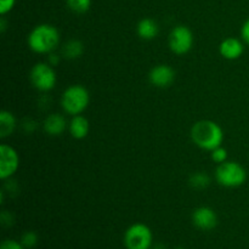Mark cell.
Wrapping results in <instances>:
<instances>
[{"label":"cell","instance_id":"ffe728a7","mask_svg":"<svg viewBox=\"0 0 249 249\" xmlns=\"http://www.w3.org/2000/svg\"><path fill=\"white\" fill-rule=\"evenodd\" d=\"M211 158L213 162L221 164V163L228 160V151H226V148H224L223 146H219V147L211 151Z\"/></svg>","mask_w":249,"mask_h":249},{"label":"cell","instance_id":"3957f363","mask_svg":"<svg viewBox=\"0 0 249 249\" xmlns=\"http://www.w3.org/2000/svg\"><path fill=\"white\" fill-rule=\"evenodd\" d=\"M90 104V94L83 85H71L63 91L61 97V106L65 113L70 116L82 114Z\"/></svg>","mask_w":249,"mask_h":249},{"label":"cell","instance_id":"6da1fadb","mask_svg":"<svg viewBox=\"0 0 249 249\" xmlns=\"http://www.w3.org/2000/svg\"><path fill=\"white\" fill-rule=\"evenodd\" d=\"M190 135L197 147L209 152L223 145L224 141V131L221 126L209 119L196 122L192 125Z\"/></svg>","mask_w":249,"mask_h":249},{"label":"cell","instance_id":"cb8c5ba5","mask_svg":"<svg viewBox=\"0 0 249 249\" xmlns=\"http://www.w3.org/2000/svg\"><path fill=\"white\" fill-rule=\"evenodd\" d=\"M58 62H60V56L56 55L55 53H49V57H48V63H49V65H51V66H53V67H55L56 65H58Z\"/></svg>","mask_w":249,"mask_h":249},{"label":"cell","instance_id":"5bb4252c","mask_svg":"<svg viewBox=\"0 0 249 249\" xmlns=\"http://www.w3.org/2000/svg\"><path fill=\"white\" fill-rule=\"evenodd\" d=\"M139 36L143 40H152L160 33V27L157 22L152 18H142L136 27Z\"/></svg>","mask_w":249,"mask_h":249},{"label":"cell","instance_id":"d4e9b609","mask_svg":"<svg viewBox=\"0 0 249 249\" xmlns=\"http://www.w3.org/2000/svg\"><path fill=\"white\" fill-rule=\"evenodd\" d=\"M1 223H2V225H5V226H10V225H12V220H14V219H12V216H11V214H9V213H2L1 214Z\"/></svg>","mask_w":249,"mask_h":249},{"label":"cell","instance_id":"ac0fdd59","mask_svg":"<svg viewBox=\"0 0 249 249\" xmlns=\"http://www.w3.org/2000/svg\"><path fill=\"white\" fill-rule=\"evenodd\" d=\"M66 2L68 9L75 14H85L91 6V0H66Z\"/></svg>","mask_w":249,"mask_h":249},{"label":"cell","instance_id":"5b68a950","mask_svg":"<svg viewBox=\"0 0 249 249\" xmlns=\"http://www.w3.org/2000/svg\"><path fill=\"white\" fill-rule=\"evenodd\" d=\"M124 246L126 249H151L153 246L152 231L142 223L133 224L124 233Z\"/></svg>","mask_w":249,"mask_h":249},{"label":"cell","instance_id":"9c48e42d","mask_svg":"<svg viewBox=\"0 0 249 249\" xmlns=\"http://www.w3.org/2000/svg\"><path fill=\"white\" fill-rule=\"evenodd\" d=\"M148 80L153 87L164 89L174 83L175 71L168 65H157L150 71Z\"/></svg>","mask_w":249,"mask_h":249},{"label":"cell","instance_id":"30bf717a","mask_svg":"<svg viewBox=\"0 0 249 249\" xmlns=\"http://www.w3.org/2000/svg\"><path fill=\"white\" fill-rule=\"evenodd\" d=\"M192 223L199 230H213L218 224V215L211 207H199L192 213Z\"/></svg>","mask_w":249,"mask_h":249},{"label":"cell","instance_id":"44dd1931","mask_svg":"<svg viewBox=\"0 0 249 249\" xmlns=\"http://www.w3.org/2000/svg\"><path fill=\"white\" fill-rule=\"evenodd\" d=\"M16 0H0V15L5 16L14 9Z\"/></svg>","mask_w":249,"mask_h":249},{"label":"cell","instance_id":"ba28073f","mask_svg":"<svg viewBox=\"0 0 249 249\" xmlns=\"http://www.w3.org/2000/svg\"><path fill=\"white\" fill-rule=\"evenodd\" d=\"M19 168L18 152L10 145L0 146V179L11 178Z\"/></svg>","mask_w":249,"mask_h":249},{"label":"cell","instance_id":"7a4b0ae2","mask_svg":"<svg viewBox=\"0 0 249 249\" xmlns=\"http://www.w3.org/2000/svg\"><path fill=\"white\" fill-rule=\"evenodd\" d=\"M27 43L33 53L49 55L53 53L60 44V32L53 24H38L28 34Z\"/></svg>","mask_w":249,"mask_h":249},{"label":"cell","instance_id":"603a6c76","mask_svg":"<svg viewBox=\"0 0 249 249\" xmlns=\"http://www.w3.org/2000/svg\"><path fill=\"white\" fill-rule=\"evenodd\" d=\"M241 38H242L243 43L249 46V17L241 27Z\"/></svg>","mask_w":249,"mask_h":249},{"label":"cell","instance_id":"8992f818","mask_svg":"<svg viewBox=\"0 0 249 249\" xmlns=\"http://www.w3.org/2000/svg\"><path fill=\"white\" fill-rule=\"evenodd\" d=\"M29 79L36 90L46 92L55 88L57 75L53 66L49 65L48 62H38L32 67Z\"/></svg>","mask_w":249,"mask_h":249},{"label":"cell","instance_id":"52a82bcc","mask_svg":"<svg viewBox=\"0 0 249 249\" xmlns=\"http://www.w3.org/2000/svg\"><path fill=\"white\" fill-rule=\"evenodd\" d=\"M194 33L191 29L182 24L174 27L170 31L169 38H168L170 50L175 55H185L189 53L194 46Z\"/></svg>","mask_w":249,"mask_h":249},{"label":"cell","instance_id":"7c38bea8","mask_svg":"<svg viewBox=\"0 0 249 249\" xmlns=\"http://www.w3.org/2000/svg\"><path fill=\"white\" fill-rule=\"evenodd\" d=\"M68 128V123L62 114L53 113L45 118L43 123V129L48 135L58 136L65 133Z\"/></svg>","mask_w":249,"mask_h":249},{"label":"cell","instance_id":"277c9868","mask_svg":"<svg viewBox=\"0 0 249 249\" xmlns=\"http://www.w3.org/2000/svg\"><path fill=\"white\" fill-rule=\"evenodd\" d=\"M215 179L220 186L228 189L242 186L247 180V170L242 164L232 160H226L218 165L215 170Z\"/></svg>","mask_w":249,"mask_h":249},{"label":"cell","instance_id":"484cf974","mask_svg":"<svg viewBox=\"0 0 249 249\" xmlns=\"http://www.w3.org/2000/svg\"><path fill=\"white\" fill-rule=\"evenodd\" d=\"M151 249H167V248H165V246L162 245V243H157V245L152 246V248Z\"/></svg>","mask_w":249,"mask_h":249},{"label":"cell","instance_id":"8fae6325","mask_svg":"<svg viewBox=\"0 0 249 249\" xmlns=\"http://www.w3.org/2000/svg\"><path fill=\"white\" fill-rule=\"evenodd\" d=\"M219 53L226 60H237L245 53V43L243 40L233 36H229V38L224 39L219 45Z\"/></svg>","mask_w":249,"mask_h":249},{"label":"cell","instance_id":"7402d4cb","mask_svg":"<svg viewBox=\"0 0 249 249\" xmlns=\"http://www.w3.org/2000/svg\"><path fill=\"white\" fill-rule=\"evenodd\" d=\"M0 249H26L21 242L16 240H5L0 245Z\"/></svg>","mask_w":249,"mask_h":249},{"label":"cell","instance_id":"4fadbf2b","mask_svg":"<svg viewBox=\"0 0 249 249\" xmlns=\"http://www.w3.org/2000/svg\"><path fill=\"white\" fill-rule=\"evenodd\" d=\"M68 130H70L72 138L77 139V140L85 139L90 130L89 121L84 116H82V114L73 116L72 119L70 121V124H68Z\"/></svg>","mask_w":249,"mask_h":249},{"label":"cell","instance_id":"d6986e66","mask_svg":"<svg viewBox=\"0 0 249 249\" xmlns=\"http://www.w3.org/2000/svg\"><path fill=\"white\" fill-rule=\"evenodd\" d=\"M38 235L34 231H26L21 237V243L24 248H34L38 243Z\"/></svg>","mask_w":249,"mask_h":249},{"label":"cell","instance_id":"4316f807","mask_svg":"<svg viewBox=\"0 0 249 249\" xmlns=\"http://www.w3.org/2000/svg\"><path fill=\"white\" fill-rule=\"evenodd\" d=\"M175 249H185V248H181V247H179V248H175Z\"/></svg>","mask_w":249,"mask_h":249},{"label":"cell","instance_id":"e0dca14e","mask_svg":"<svg viewBox=\"0 0 249 249\" xmlns=\"http://www.w3.org/2000/svg\"><path fill=\"white\" fill-rule=\"evenodd\" d=\"M189 182L191 185V187H194V189L203 190L207 189L211 185V178H209V175L207 173L197 172L191 175Z\"/></svg>","mask_w":249,"mask_h":249},{"label":"cell","instance_id":"2e32d148","mask_svg":"<svg viewBox=\"0 0 249 249\" xmlns=\"http://www.w3.org/2000/svg\"><path fill=\"white\" fill-rule=\"evenodd\" d=\"M83 53H84V45L82 41L77 39H71L62 46L61 55L68 60H75V58H79Z\"/></svg>","mask_w":249,"mask_h":249},{"label":"cell","instance_id":"9a60e30c","mask_svg":"<svg viewBox=\"0 0 249 249\" xmlns=\"http://www.w3.org/2000/svg\"><path fill=\"white\" fill-rule=\"evenodd\" d=\"M16 117L10 111L2 109L0 112V136L2 139L11 135L16 129Z\"/></svg>","mask_w":249,"mask_h":249}]
</instances>
